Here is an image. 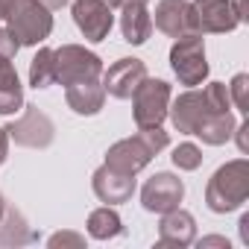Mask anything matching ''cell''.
Returning <instances> with one entry per match:
<instances>
[{
  "label": "cell",
  "mask_w": 249,
  "mask_h": 249,
  "mask_svg": "<svg viewBox=\"0 0 249 249\" xmlns=\"http://www.w3.org/2000/svg\"><path fill=\"white\" fill-rule=\"evenodd\" d=\"M229 103H231L229 88H226L223 82H211V85H205L202 91L191 88V91H185L182 97H176V100H173V108H167V114H170L173 126H176L179 132L194 135L196 126H199L205 117H211V114H217V111H229Z\"/></svg>",
  "instance_id": "cell-1"
},
{
  "label": "cell",
  "mask_w": 249,
  "mask_h": 249,
  "mask_svg": "<svg viewBox=\"0 0 249 249\" xmlns=\"http://www.w3.org/2000/svg\"><path fill=\"white\" fill-rule=\"evenodd\" d=\"M0 24H6L21 47L38 44L53 30V15L41 0H0Z\"/></svg>",
  "instance_id": "cell-2"
},
{
  "label": "cell",
  "mask_w": 249,
  "mask_h": 249,
  "mask_svg": "<svg viewBox=\"0 0 249 249\" xmlns=\"http://www.w3.org/2000/svg\"><path fill=\"white\" fill-rule=\"evenodd\" d=\"M167 132L161 126H153V129H138V135L132 138H123L117 141L108 153H106V164L111 170H120V173H129L135 176L141 167H147L153 161V156H159L164 147H167Z\"/></svg>",
  "instance_id": "cell-3"
},
{
  "label": "cell",
  "mask_w": 249,
  "mask_h": 249,
  "mask_svg": "<svg viewBox=\"0 0 249 249\" xmlns=\"http://www.w3.org/2000/svg\"><path fill=\"white\" fill-rule=\"evenodd\" d=\"M246 196H249V164H246V159H234L226 167H220L205 188V202L214 214H226V211L240 208L246 202Z\"/></svg>",
  "instance_id": "cell-4"
},
{
  "label": "cell",
  "mask_w": 249,
  "mask_h": 249,
  "mask_svg": "<svg viewBox=\"0 0 249 249\" xmlns=\"http://www.w3.org/2000/svg\"><path fill=\"white\" fill-rule=\"evenodd\" d=\"M170 68L182 85H188V88L202 85V79L208 76V62H205V44H202L199 33L176 38V44L170 50Z\"/></svg>",
  "instance_id": "cell-5"
},
{
  "label": "cell",
  "mask_w": 249,
  "mask_h": 249,
  "mask_svg": "<svg viewBox=\"0 0 249 249\" xmlns=\"http://www.w3.org/2000/svg\"><path fill=\"white\" fill-rule=\"evenodd\" d=\"M132 106H135V123L138 129H153L161 126L167 108H170V85L164 79H144L135 94H132Z\"/></svg>",
  "instance_id": "cell-6"
},
{
  "label": "cell",
  "mask_w": 249,
  "mask_h": 249,
  "mask_svg": "<svg viewBox=\"0 0 249 249\" xmlns=\"http://www.w3.org/2000/svg\"><path fill=\"white\" fill-rule=\"evenodd\" d=\"M100 73H103V62L97 53L79 44H65L62 50H56V82H62L65 88L82 79H100Z\"/></svg>",
  "instance_id": "cell-7"
},
{
  "label": "cell",
  "mask_w": 249,
  "mask_h": 249,
  "mask_svg": "<svg viewBox=\"0 0 249 249\" xmlns=\"http://www.w3.org/2000/svg\"><path fill=\"white\" fill-rule=\"evenodd\" d=\"M182 196H185V185L173 173H156L141 188V202L153 214H167V211L179 208Z\"/></svg>",
  "instance_id": "cell-8"
},
{
  "label": "cell",
  "mask_w": 249,
  "mask_h": 249,
  "mask_svg": "<svg viewBox=\"0 0 249 249\" xmlns=\"http://www.w3.org/2000/svg\"><path fill=\"white\" fill-rule=\"evenodd\" d=\"M24 108L27 111L6 129L9 138H15V144H21V147H36V150L50 147V141H53V120L44 111H38L36 106H24Z\"/></svg>",
  "instance_id": "cell-9"
},
{
  "label": "cell",
  "mask_w": 249,
  "mask_h": 249,
  "mask_svg": "<svg viewBox=\"0 0 249 249\" xmlns=\"http://www.w3.org/2000/svg\"><path fill=\"white\" fill-rule=\"evenodd\" d=\"M147 79V68L141 59H117L106 73H103V88L106 94L117 100H132L135 88Z\"/></svg>",
  "instance_id": "cell-10"
},
{
  "label": "cell",
  "mask_w": 249,
  "mask_h": 249,
  "mask_svg": "<svg viewBox=\"0 0 249 249\" xmlns=\"http://www.w3.org/2000/svg\"><path fill=\"white\" fill-rule=\"evenodd\" d=\"M150 18H153V27H159L170 38H182V36L196 33L194 6L188 0H161L156 6V15H150Z\"/></svg>",
  "instance_id": "cell-11"
},
{
  "label": "cell",
  "mask_w": 249,
  "mask_h": 249,
  "mask_svg": "<svg viewBox=\"0 0 249 249\" xmlns=\"http://www.w3.org/2000/svg\"><path fill=\"white\" fill-rule=\"evenodd\" d=\"M73 24L88 41H103L114 24V15L103 0H73Z\"/></svg>",
  "instance_id": "cell-12"
},
{
  "label": "cell",
  "mask_w": 249,
  "mask_h": 249,
  "mask_svg": "<svg viewBox=\"0 0 249 249\" xmlns=\"http://www.w3.org/2000/svg\"><path fill=\"white\" fill-rule=\"evenodd\" d=\"M194 18H196V33H231L240 21L231 9L229 0H194Z\"/></svg>",
  "instance_id": "cell-13"
},
{
  "label": "cell",
  "mask_w": 249,
  "mask_h": 249,
  "mask_svg": "<svg viewBox=\"0 0 249 249\" xmlns=\"http://www.w3.org/2000/svg\"><path fill=\"white\" fill-rule=\"evenodd\" d=\"M91 185H94V194L100 196V202H106V205L126 202L135 194V176L120 173V170H111L108 164H103L94 173V182Z\"/></svg>",
  "instance_id": "cell-14"
},
{
  "label": "cell",
  "mask_w": 249,
  "mask_h": 249,
  "mask_svg": "<svg viewBox=\"0 0 249 249\" xmlns=\"http://www.w3.org/2000/svg\"><path fill=\"white\" fill-rule=\"evenodd\" d=\"M194 237H196V223L188 211L173 208L161 217V226H159V243L161 246H191Z\"/></svg>",
  "instance_id": "cell-15"
},
{
  "label": "cell",
  "mask_w": 249,
  "mask_h": 249,
  "mask_svg": "<svg viewBox=\"0 0 249 249\" xmlns=\"http://www.w3.org/2000/svg\"><path fill=\"white\" fill-rule=\"evenodd\" d=\"M68 106L76 114H97L106 103V88L100 85V79H82L68 85Z\"/></svg>",
  "instance_id": "cell-16"
},
{
  "label": "cell",
  "mask_w": 249,
  "mask_h": 249,
  "mask_svg": "<svg viewBox=\"0 0 249 249\" xmlns=\"http://www.w3.org/2000/svg\"><path fill=\"white\" fill-rule=\"evenodd\" d=\"M120 30L129 44H144L153 33V18L147 12V3H120Z\"/></svg>",
  "instance_id": "cell-17"
},
{
  "label": "cell",
  "mask_w": 249,
  "mask_h": 249,
  "mask_svg": "<svg viewBox=\"0 0 249 249\" xmlns=\"http://www.w3.org/2000/svg\"><path fill=\"white\" fill-rule=\"evenodd\" d=\"M24 106V91L15 73L12 59L0 56V114H15Z\"/></svg>",
  "instance_id": "cell-18"
},
{
  "label": "cell",
  "mask_w": 249,
  "mask_h": 249,
  "mask_svg": "<svg viewBox=\"0 0 249 249\" xmlns=\"http://www.w3.org/2000/svg\"><path fill=\"white\" fill-rule=\"evenodd\" d=\"M194 135H199V138H202L205 144H211V147L226 144V141L234 135V117H231V111H217V114L205 117L199 126H196Z\"/></svg>",
  "instance_id": "cell-19"
},
{
  "label": "cell",
  "mask_w": 249,
  "mask_h": 249,
  "mask_svg": "<svg viewBox=\"0 0 249 249\" xmlns=\"http://www.w3.org/2000/svg\"><path fill=\"white\" fill-rule=\"evenodd\" d=\"M56 82V50L41 47L30 62V85L33 88H50Z\"/></svg>",
  "instance_id": "cell-20"
},
{
  "label": "cell",
  "mask_w": 249,
  "mask_h": 249,
  "mask_svg": "<svg viewBox=\"0 0 249 249\" xmlns=\"http://www.w3.org/2000/svg\"><path fill=\"white\" fill-rule=\"evenodd\" d=\"M88 234H91V237H97V240H108V237L123 234V223H120L117 211H114V208H108V205H103V208L91 211V217H88Z\"/></svg>",
  "instance_id": "cell-21"
},
{
  "label": "cell",
  "mask_w": 249,
  "mask_h": 249,
  "mask_svg": "<svg viewBox=\"0 0 249 249\" xmlns=\"http://www.w3.org/2000/svg\"><path fill=\"white\" fill-rule=\"evenodd\" d=\"M173 164H176L179 170H196V167L202 164V150L194 147V144H179V147L173 150Z\"/></svg>",
  "instance_id": "cell-22"
},
{
  "label": "cell",
  "mask_w": 249,
  "mask_h": 249,
  "mask_svg": "<svg viewBox=\"0 0 249 249\" xmlns=\"http://www.w3.org/2000/svg\"><path fill=\"white\" fill-rule=\"evenodd\" d=\"M246 82H249V76L246 73H237L234 79H231V85H226L229 88V94L234 97V106H237V111L240 114H246L249 108H246Z\"/></svg>",
  "instance_id": "cell-23"
},
{
  "label": "cell",
  "mask_w": 249,
  "mask_h": 249,
  "mask_svg": "<svg viewBox=\"0 0 249 249\" xmlns=\"http://www.w3.org/2000/svg\"><path fill=\"white\" fill-rule=\"evenodd\" d=\"M21 50V41L18 36L6 27V24H0V56H6V59H15Z\"/></svg>",
  "instance_id": "cell-24"
},
{
  "label": "cell",
  "mask_w": 249,
  "mask_h": 249,
  "mask_svg": "<svg viewBox=\"0 0 249 249\" xmlns=\"http://www.w3.org/2000/svg\"><path fill=\"white\" fill-rule=\"evenodd\" d=\"M47 243H50L53 249H56V246H85V237H82V234H73V231H59V234H53Z\"/></svg>",
  "instance_id": "cell-25"
},
{
  "label": "cell",
  "mask_w": 249,
  "mask_h": 249,
  "mask_svg": "<svg viewBox=\"0 0 249 249\" xmlns=\"http://www.w3.org/2000/svg\"><path fill=\"white\" fill-rule=\"evenodd\" d=\"M246 132H249V123H240V126H237V147H240V153H249V144H246Z\"/></svg>",
  "instance_id": "cell-26"
},
{
  "label": "cell",
  "mask_w": 249,
  "mask_h": 249,
  "mask_svg": "<svg viewBox=\"0 0 249 249\" xmlns=\"http://www.w3.org/2000/svg\"><path fill=\"white\" fill-rule=\"evenodd\" d=\"M6 156H9V132L0 129V164L6 161Z\"/></svg>",
  "instance_id": "cell-27"
},
{
  "label": "cell",
  "mask_w": 249,
  "mask_h": 249,
  "mask_svg": "<svg viewBox=\"0 0 249 249\" xmlns=\"http://www.w3.org/2000/svg\"><path fill=\"white\" fill-rule=\"evenodd\" d=\"M229 3H231V9H234L237 21L243 24V21H246V0H229Z\"/></svg>",
  "instance_id": "cell-28"
},
{
  "label": "cell",
  "mask_w": 249,
  "mask_h": 249,
  "mask_svg": "<svg viewBox=\"0 0 249 249\" xmlns=\"http://www.w3.org/2000/svg\"><path fill=\"white\" fill-rule=\"evenodd\" d=\"M199 246H226V249H229V240H226V237H202Z\"/></svg>",
  "instance_id": "cell-29"
},
{
  "label": "cell",
  "mask_w": 249,
  "mask_h": 249,
  "mask_svg": "<svg viewBox=\"0 0 249 249\" xmlns=\"http://www.w3.org/2000/svg\"><path fill=\"white\" fill-rule=\"evenodd\" d=\"M41 3H44L47 9H59V6H65V3H71V0H41Z\"/></svg>",
  "instance_id": "cell-30"
},
{
  "label": "cell",
  "mask_w": 249,
  "mask_h": 249,
  "mask_svg": "<svg viewBox=\"0 0 249 249\" xmlns=\"http://www.w3.org/2000/svg\"><path fill=\"white\" fill-rule=\"evenodd\" d=\"M103 3H106V6H111V9H117V6H120V0H103Z\"/></svg>",
  "instance_id": "cell-31"
},
{
  "label": "cell",
  "mask_w": 249,
  "mask_h": 249,
  "mask_svg": "<svg viewBox=\"0 0 249 249\" xmlns=\"http://www.w3.org/2000/svg\"><path fill=\"white\" fill-rule=\"evenodd\" d=\"M3 211H6V199L0 196V217H3Z\"/></svg>",
  "instance_id": "cell-32"
},
{
  "label": "cell",
  "mask_w": 249,
  "mask_h": 249,
  "mask_svg": "<svg viewBox=\"0 0 249 249\" xmlns=\"http://www.w3.org/2000/svg\"><path fill=\"white\" fill-rule=\"evenodd\" d=\"M120 3H147V0H120Z\"/></svg>",
  "instance_id": "cell-33"
}]
</instances>
